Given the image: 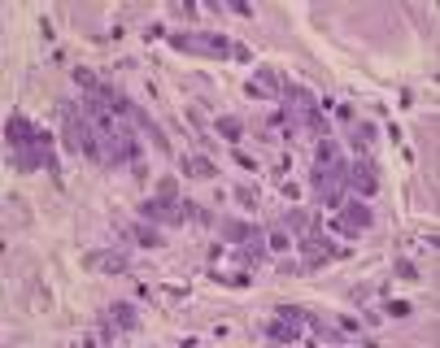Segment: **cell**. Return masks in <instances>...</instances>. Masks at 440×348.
Returning <instances> with one entry per match:
<instances>
[{"label": "cell", "instance_id": "6da1fadb", "mask_svg": "<svg viewBox=\"0 0 440 348\" xmlns=\"http://www.w3.org/2000/svg\"><path fill=\"white\" fill-rule=\"evenodd\" d=\"M166 44L175 53H188V57H231L235 53V44L218 31H175Z\"/></svg>", "mask_w": 440, "mask_h": 348}, {"label": "cell", "instance_id": "7a4b0ae2", "mask_svg": "<svg viewBox=\"0 0 440 348\" xmlns=\"http://www.w3.org/2000/svg\"><path fill=\"white\" fill-rule=\"evenodd\" d=\"M292 249H296L301 257H306V261H301V270H323V266H327V261H336V257H349V249H345V244H331L323 231L301 235V239L292 244Z\"/></svg>", "mask_w": 440, "mask_h": 348}, {"label": "cell", "instance_id": "3957f363", "mask_svg": "<svg viewBox=\"0 0 440 348\" xmlns=\"http://www.w3.org/2000/svg\"><path fill=\"white\" fill-rule=\"evenodd\" d=\"M135 209H140L144 222H161V227H183V222H188L183 200H175V196H149V200H140Z\"/></svg>", "mask_w": 440, "mask_h": 348}, {"label": "cell", "instance_id": "277c9868", "mask_svg": "<svg viewBox=\"0 0 440 348\" xmlns=\"http://www.w3.org/2000/svg\"><path fill=\"white\" fill-rule=\"evenodd\" d=\"M345 187H349L353 196H362V200H375V192H380V174H375V165H370L366 157H362V161H349Z\"/></svg>", "mask_w": 440, "mask_h": 348}, {"label": "cell", "instance_id": "5b68a950", "mask_svg": "<svg viewBox=\"0 0 440 348\" xmlns=\"http://www.w3.org/2000/svg\"><path fill=\"white\" fill-rule=\"evenodd\" d=\"M5 139H9L14 153H18V148H31V144H40V126H31L22 114H14V118L5 122Z\"/></svg>", "mask_w": 440, "mask_h": 348}, {"label": "cell", "instance_id": "8992f818", "mask_svg": "<svg viewBox=\"0 0 440 348\" xmlns=\"http://www.w3.org/2000/svg\"><path fill=\"white\" fill-rule=\"evenodd\" d=\"M340 218H345L353 231H370V227H375V209H370V200L353 196V200H345V205H340Z\"/></svg>", "mask_w": 440, "mask_h": 348}, {"label": "cell", "instance_id": "52a82bcc", "mask_svg": "<svg viewBox=\"0 0 440 348\" xmlns=\"http://www.w3.org/2000/svg\"><path fill=\"white\" fill-rule=\"evenodd\" d=\"M262 335L275 339V344H296V339H306L301 322H288V318H270V322H262Z\"/></svg>", "mask_w": 440, "mask_h": 348}, {"label": "cell", "instance_id": "ba28073f", "mask_svg": "<svg viewBox=\"0 0 440 348\" xmlns=\"http://www.w3.org/2000/svg\"><path fill=\"white\" fill-rule=\"evenodd\" d=\"M83 270H105V274H127L131 261L122 253H83Z\"/></svg>", "mask_w": 440, "mask_h": 348}, {"label": "cell", "instance_id": "9c48e42d", "mask_svg": "<svg viewBox=\"0 0 440 348\" xmlns=\"http://www.w3.org/2000/svg\"><path fill=\"white\" fill-rule=\"evenodd\" d=\"M105 322L114 331H135V327H140V313H135V305H127V300H114L105 309Z\"/></svg>", "mask_w": 440, "mask_h": 348}, {"label": "cell", "instance_id": "30bf717a", "mask_svg": "<svg viewBox=\"0 0 440 348\" xmlns=\"http://www.w3.org/2000/svg\"><path fill=\"white\" fill-rule=\"evenodd\" d=\"M249 83H253L266 100H275V96H284V83H288V79H279V70H270V65H257V75H253Z\"/></svg>", "mask_w": 440, "mask_h": 348}, {"label": "cell", "instance_id": "8fae6325", "mask_svg": "<svg viewBox=\"0 0 440 348\" xmlns=\"http://www.w3.org/2000/svg\"><path fill=\"white\" fill-rule=\"evenodd\" d=\"M183 174H188V179H218V165L210 161V157H200V153H188L183 157Z\"/></svg>", "mask_w": 440, "mask_h": 348}, {"label": "cell", "instance_id": "7c38bea8", "mask_svg": "<svg viewBox=\"0 0 440 348\" xmlns=\"http://www.w3.org/2000/svg\"><path fill=\"white\" fill-rule=\"evenodd\" d=\"M127 235L140 244V249H161V231H157V222H135Z\"/></svg>", "mask_w": 440, "mask_h": 348}, {"label": "cell", "instance_id": "4fadbf2b", "mask_svg": "<svg viewBox=\"0 0 440 348\" xmlns=\"http://www.w3.org/2000/svg\"><path fill=\"white\" fill-rule=\"evenodd\" d=\"M235 257H240V266H262V257H266V235L245 239V249H235Z\"/></svg>", "mask_w": 440, "mask_h": 348}, {"label": "cell", "instance_id": "5bb4252c", "mask_svg": "<svg viewBox=\"0 0 440 348\" xmlns=\"http://www.w3.org/2000/svg\"><path fill=\"white\" fill-rule=\"evenodd\" d=\"M253 235H262V231H257V227H249V222L222 218V239H227V244H245V239H253Z\"/></svg>", "mask_w": 440, "mask_h": 348}, {"label": "cell", "instance_id": "9a60e30c", "mask_svg": "<svg viewBox=\"0 0 440 348\" xmlns=\"http://www.w3.org/2000/svg\"><path fill=\"white\" fill-rule=\"evenodd\" d=\"M214 131L227 139L231 148H240V139H245V122H240V118H218V126H214Z\"/></svg>", "mask_w": 440, "mask_h": 348}, {"label": "cell", "instance_id": "2e32d148", "mask_svg": "<svg viewBox=\"0 0 440 348\" xmlns=\"http://www.w3.org/2000/svg\"><path fill=\"white\" fill-rule=\"evenodd\" d=\"M349 144L358 153H366L370 144H375V122H353V135H349Z\"/></svg>", "mask_w": 440, "mask_h": 348}, {"label": "cell", "instance_id": "e0dca14e", "mask_svg": "<svg viewBox=\"0 0 440 348\" xmlns=\"http://www.w3.org/2000/svg\"><path fill=\"white\" fill-rule=\"evenodd\" d=\"M318 227V218H310V214H301V209H288V214H284V231H292V235H301V231H306V227Z\"/></svg>", "mask_w": 440, "mask_h": 348}, {"label": "cell", "instance_id": "ac0fdd59", "mask_svg": "<svg viewBox=\"0 0 440 348\" xmlns=\"http://www.w3.org/2000/svg\"><path fill=\"white\" fill-rule=\"evenodd\" d=\"M292 244H296V239H292L284 227H275V231L266 235V249H270V253H292Z\"/></svg>", "mask_w": 440, "mask_h": 348}, {"label": "cell", "instance_id": "d6986e66", "mask_svg": "<svg viewBox=\"0 0 440 348\" xmlns=\"http://www.w3.org/2000/svg\"><path fill=\"white\" fill-rule=\"evenodd\" d=\"M210 278H214V283H222V288H249V283H253L249 270H235V274H218V270H214Z\"/></svg>", "mask_w": 440, "mask_h": 348}, {"label": "cell", "instance_id": "ffe728a7", "mask_svg": "<svg viewBox=\"0 0 440 348\" xmlns=\"http://www.w3.org/2000/svg\"><path fill=\"white\" fill-rule=\"evenodd\" d=\"M75 83H79L83 92H92V96H96L100 87H105V83H100V79L92 75V70H87V65H75Z\"/></svg>", "mask_w": 440, "mask_h": 348}, {"label": "cell", "instance_id": "44dd1931", "mask_svg": "<svg viewBox=\"0 0 440 348\" xmlns=\"http://www.w3.org/2000/svg\"><path fill=\"white\" fill-rule=\"evenodd\" d=\"M380 313H384V318H397V322H401V318H410V313H414V305H410V300H384Z\"/></svg>", "mask_w": 440, "mask_h": 348}, {"label": "cell", "instance_id": "7402d4cb", "mask_svg": "<svg viewBox=\"0 0 440 348\" xmlns=\"http://www.w3.org/2000/svg\"><path fill=\"white\" fill-rule=\"evenodd\" d=\"M183 214H188L192 222H200V227H210V222H214V214H210L205 205H196V200H183Z\"/></svg>", "mask_w": 440, "mask_h": 348}, {"label": "cell", "instance_id": "603a6c76", "mask_svg": "<svg viewBox=\"0 0 440 348\" xmlns=\"http://www.w3.org/2000/svg\"><path fill=\"white\" fill-rule=\"evenodd\" d=\"M392 270H397V278H405V283H419V266H414V261H405V257H401Z\"/></svg>", "mask_w": 440, "mask_h": 348}, {"label": "cell", "instance_id": "cb8c5ba5", "mask_svg": "<svg viewBox=\"0 0 440 348\" xmlns=\"http://www.w3.org/2000/svg\"><path fill=\"white\" fill-rule=\"evenodd\" d=\"M336 327H340L345 335H362V318H353V313H340V318H336Z\"/></svg>", "mask_w": 440, "mask_h": 348}, {"label": "cell", "instance_id": "d4e9b609", "mask_svg": "<svg viewBox=\"0 0 440 348\" xmlns=\"http://www.w3.org/2000/svg\"><path fill=\"white\" fill-rule=\"evenodd\" d=\"M144 40H149V44H157V40H171V31H166V22H149V26H144Z\"/></svg>", "mask_w": 440, "mask_h": 348}, {"label": "cell", "instance_id": "484cf974", "mask_svg": "<svg viewBox=\"0 0 440 348\" xmlns=\"http://www.w3.org/2000/svg\"><path fill=\"white\" fill-rule=\"evenodd\" d=\"M231 157H235V165H240V170H249V174H257V161H253V157H249L245 148H235Z\"/></svg>", "mask_w": 440, "mask_h": 348}, {"label": "cell", "instance_id": "4316f807", "mask_svg": "<svg viewBox=\"0 0 440 348\" xmlns=\"http://www.w3.org/2000/svg\"><path fill=\"white\" fill-rule=\"evenodd\" d=\"M235 200H240L245 209H257V196H253V187H235Z\"/></svg>", "mask_w": 440, "mask_h": 348}, {"label": "cell", "instance_id": "83f0119b", "mask_svg": "<svg viewBox=\"0 0 440 348\" xmlns=\"http://www.w3.org/2000/svg\"><path fill=\"white\" fill-rule=\"evenodd\" d=\"M157 196H175V200H179V183H175V179H161V183H157Z\"/></svg>", "mask_w": 440, "mask_h": 348}, {"label": "cell", "instance_id": "f1b7e54d", "mask_svg": "<svg viewBox=\"0 0 440 348\" xmlns=\"http://www.w3.org/2000/svg\"><path fill=\"white\" fill-rule=\"evenodd\" d=\"M331 109H336V118H340V122H353V104H340V100H331Z\"/></svg>", "mask_w": 440, "mask_h": 348}, {"label": "cell", "instance_id": "f546056e", "mask_svg": "<svg viewBox=\"0 0 440 348\" xmlns=\"http://www.w3.org/2000/svg\"><path fill=\"white\" fill-rule=\"evenodd\" d=\"M231 9L240 13V18H253V5H245V0H231Z\"/></svg>", "mask_w": 440, "mask_h": 348}]
</instances>
